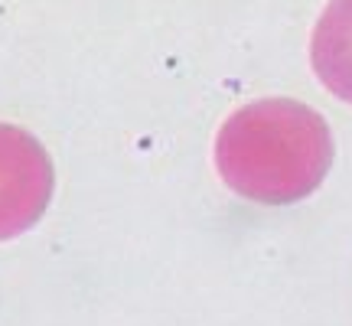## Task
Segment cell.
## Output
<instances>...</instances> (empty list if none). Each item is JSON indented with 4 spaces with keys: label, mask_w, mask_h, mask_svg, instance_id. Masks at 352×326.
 I'll return each mask as SVG.
<instances>
[{
    "label": "cell",
    "mask_w": 352,
    "mask_h": 326,
    "mask_svg": "<svg viewBox=\"0 0 352 326\" xmlns=\"http://www.w3.org/2000/svg\"><path fill=\"white\" fill-rule=\"evenodd\" d=\"M333 163L327 121L290 98L245 105L215 140V166L232 193L264 206L307 199Z\"/></svg>",
    "instance_id": "obj_1"
},
{
    "label": "cell",
    "mask_w": 352,
    "mask_h": 326,
    "mask_svg": "<svg viewBox=\"0 0 352 326\" xmlns=\"http://www.w3.org/2000/svg\"><path fill=\"white\" fill-rule=\"evenodd\" d=\"M52 163L30 131L0 124V241L23 235L43 219L52 196Z\"/></svg>",
    "instance_id": "obj_2"
},
{
    "label": "cell",
    "mask_w": 352,
    "mask_h": 326,
    "mask_svg": "<svg viewBox=\"0 0 352 326\" xmlns=\"http://www.w3.org/2000/svg\"><path fill=\"white\" fill-rule=\"evenodd\" d=\"M310 59L329 95L352 105V0H329L316 20Z\"/></svg>",
    "instance_id": "obj_3"
}]
</instances>
